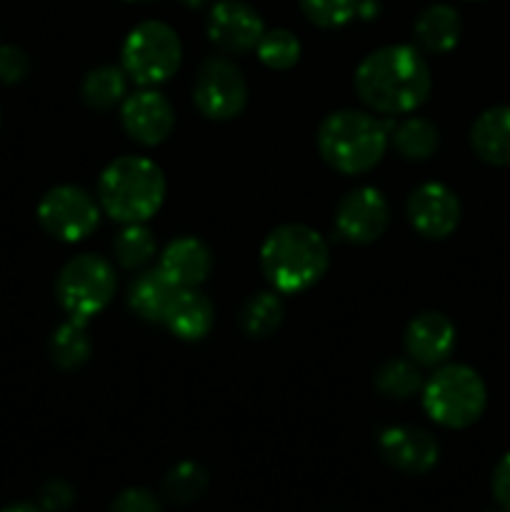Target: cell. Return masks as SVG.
Returning a JSON list of instances; mask_svg holds the SVG:
<instances>
[{
  "mask_svg": "<svg viewBox=\"0 0 510 512\" xmlns=\"http://www.w3.org/2000/svg\"><path fill=\"white\" fill-rule=\"evenodd\" d=\"M355 90L375 113H413L430 95V68L418 48L385 45L358 65Z\"/></svg>",
  "mask_w": 510,
  "mask_h": 512,
  "instance_id": "obj_1",
  "label": "cell"
},
{
  "mask_svg": "<svg viewBox=\"0 0 510 512\" xmlns=\"http://www.w3.org/2000/svg\"><path fill=\"white\" fill-rule=\"evenodd\" d=\"M330 263V248L318 230L300 223L278 225L260 248V265L278 293H303L318 283Z\"/></svg>",
  "mask_w": 510,
  "mask_h": 512,
  "instance_id": "obj_2",
  "label": "cell"
},
{
  "mask_svg": "<svg viewBox=\"0 0 510 512\" xmlns=\"http://www.w3.org/2000/svg\"><path fill=\"white\" fill-rule=\"evenodd\" d=\"M388 125L363 110H335L320 123L315 143L333 170L360 175L373 170L388 150Z\"/></svg>",
  "mask_w": 510,
  "mask_h": 512,
  "instance_id": "obj_3",
  "label": "cell"
},
{
  "mask_svg": "<svg viewBox=\"0 0 510 512\" xmlns=\"http://www.w3.org/2000/svg\"><path fill=\"white\" fill-rule=\"evenodd\" d=\"M165 200L163 170L140 155L115 158L98 180V203L118 223H145Z\"/></svg>",
  "mask_w": 510,
  "mask_h": 512,
  "instance_id": "obj_4",
  "label": "cell"
},
{
  "mask_svg": "<svg viewBox=\"0 0 510 512\" xmlns=\"http://www.w3.org/2000/svg\"><path fill=\"white\" fill-rule=\"evenodd\" d=\"M488 405L483 378L468 365H440L423 385V408L443 428H470Z\"/></svg>",
  "mask_w": 510,
  "mask_h": 512,
  "instance_id": "obj_5",
  "label": "cell"
},
{
  "mask_svg": "<svg viewBox=\"0 0 510 512\" xmlns=\"http://www.w3.org/2000/svg\"><path fill=\"white\" fill-rule=\"evenodd\" d=\"M180 58L183 45L178 33L160 20H145L125 38L120 68L143 88H155L178 73Z\"/></svg>",
  "mask_w": 510,
  "mask_h": 512,
  "instance_id": "obj_6",
  "label": "cell"
},
{
  "mask_svg": "<svg viewBox=\"0 0 510 512\" xmlns=\"http://www.w3.org/2000/svg\"><path fill=\"white\" fill-rule=\"evenodd\" d=\"M115 288H118V280H115L113 265L100 255L85 253L63 265L55 283V295H58L60 308L70 318L88 323L90 318L108 308Z\"/></svg>",
  "mask_w": 510,
  "mask_h": 512,
  "instance_id": "obj_7",
  "label": "cell"
},
{
  "mask_svg": "<svg viewBox=\"0 0 510 512\" xmlns=\"http://www.w3.org/2000/svg\"><path fill=\"white\" fill-rule=\"evenodd\" d=\"M195 108L210 120H233L248 105V83L238 65L225 55L203 60L193 85Z\"/></svg>",
  "mask_w": 510,
  "mask_h": 512,
  "instance_id": "obj_8",
  "label": "cell"
},
{
  "mask_svg": "<svg viewBox=\"0 0 510 512\" xmlns=\"http://www.w3.org/2000/svg\"><path fill=\"white\" fill-rule=\"evenodd\" d=\"M38 220L55 240L78 243L98 228L100 203L78 185H58L40 198Z\"/></svg>",
  "mask_w": 510,
  "mask_h": 512,
  "instance_id": "obj_9",
  "label": "cell"
},
{
  "mask_svg": "<svg viewBox=\"0 0 510 512\" xmlns=\"http://www.w3.org/2000/svg\"><path fill=\"white\" fill-rule=\"evenodd\" d=\"M390 205L375 188H355L345 195L335 210V228L340 238L355 245L375 243L388 230Z\"/></svg>",
  "mask_w": 510,
  "mask_h": 512,
  "instance_id": "obj_10",
  "label": "cell"
},
{
  "mask_svg": "<svg viewBox=\"0 0 510 512\" xmlns=\"http://www.w3.org/2000/svg\"><path fill=\"white\" fill-rule=\"evenodd\" d=\"M265 33L263 18L243 0H218L208 15V38L230 55L258 48Z\"/></svg>",
  "mask_w": 510,
  "mask_h": 512,
  "instance_id": "obj_11",
  "label": "cell"
},
{
  "mask_svg": "<svg viewBox=\"0 0 510 512\" xmlns=\"http://www.w3.org/2000/svg\"><path fill=\"white\" fill-rule=\"evenodd\" d=\"M408 220L423 238L443 240L458 228L460 223V200L448 185L423 183L410 193Z\"/></svg>",
  "mask_w": 510,
  "mask_h": 512,
  "instance_id": "obj_12",
  "label": "cell"
},
{
  "mask_svg": "<svg viewBox=\"0 0 510 512\" xmlns=\"http://www.w3.org/2000/svg\"><path fill=\"white\" fill-rule=\"evenodd\" d=\"M378 450L380 458L390 465V468L400 470V473L423 475L435 468L438 463V440L423 428H413V425H395V428H385L378 435Z\"/></svg>",
  "mask_w": 510,
  "mask_h": 512,
  "instance_id": "obj_13",
  "label": "cell"
},
{
  "mask_svg": "<svg viewBox=\"0 0 510 512\" xmlns=\"http://www.w3.org/2000/svg\"><path fill=\"white\" fill-rule=\"evenodd\" d=\"M120 120H123L125 133H128L135 143L160 145L163 140H168L170 133H173L175 113L173 105L168 103L165 95H160L158 90L153 88H143L123 100Z\"/></svg>",
  "mask_w": 510,
  "mask_h": 512,
  "instance_id": "obj_14",
  "label": "cell"
},
{
  "mask_svg": "<svg viewBox=\"0 0 510 512\" xmlns=\"http://www.w3.org/2000/svg\"><path fill=\"white\" fill-rule=\"evenodd\" d=\"M453 348L455 325L450 323L448 315L428 310L410 320L408 330H405V353L410 355L413 363L423 365V368H435L450 358Z\"/></svg>",
  "mask_w": 510,
  "mask_h": 512,
  "instance_id": "obj_15",
  "label": "cell"
},
{
  "mask_svg": "<svg viewBox=\"0 0 510 512\" xmlns=\"http://www.w3.org/2000/svg\"><path fill=\"white\" fill-rule=\"evenodd\" d=\"M160 270L173 280L178 288H200L208 280L213 268V255L208 245L198 238H178L160 255Z\"/></svg>",
  "mask_w": 510,
  "mask_h": 512,
  "instance_id": "obj_16",
  "label": "cell"
},
{
  "mask_svg": "<svg viewBox=\"0 0 510 512\" xmlns=\"http://www.w3.org/2000/svg\"><path fill=\"white\" fill-rule=\"evenodd\" d=\"M215 308L205 293L198 288H183L175 295L163 325L180 340H200L213 328Z\"/></svg>",
  "mask_w": 510,
  "mask_h": 512,
  "instance_id": "obj_17",
  "label": "cell"
},
{
  "mask_svg": "<svg viewBox=\"0 0 510 512\" xmlns=\"http://www.w3.org/2000/svg\"><path fill=\"white\" fill-rule=\"evenodd\" d=\"M180 290L183 288H178L160 268L143 270L130 283L128 303L138 318L148 320V323H163Z\"/></svg>",
  "mask_w": 510,
  "mask_h": 512,
  "instance_id": "obj_18",
  "label": "cell"
},
{
  "mask_svg": "<svg viewBox=\"0 0 510 512\" xmlns=\"http://www.w3.org/2000/svg\"><path fill=\"white\" fill-rule=\"evenodd\" d=\"M475 155L490 165H510V108L498 105L475 118L470 128Z\"/></svg>",
  "mask_w": 510,
  "mask_h": 512,
  "instance_id": "obj_19",
  "label": "cell"
},
{
  "mask_svg": "<svg viewBox=\"0 0 510 512\" xmlns=\"http://www.w3.org/2000/svg\"><path fill=\"white\" fill-rule=\"evenodd\" d=\"M415 43L420 45V50L425 53H448L458 45L460 33H463V23H460L458 10L450 8V5H430L423 13L418 15L413 25Z\"/></svg>",
  "mask_w": 510,
  "mask_h": 512,
  "instance_id": "obj_20",
  "label": "cell"
},
{
  "mask_svg": "<svg viewBox=\"0 0 510 512\" xmlns=\"http://www.w3.org/2000/svg\"><path fill=\"white\" fill-rule=\"evenodd\" d=\"M90 353H93V340L88 335V323L83 320L70 318L50 338V358L63 370H75L88 363Z\"/></svg>",
  "mask_w": 510,
  "mask_h": 512,
  "instance_id": "obj_21",
  "label": "cell"
},
{
  "mask_svg": "<svg viewBox=\"0 0 510 512\" xmlns=\"http://www.w3.org/2000/svg\"><path fill=\"white\" fill-rule=\"evenodd\" d=\"M125 90H128L125 70L115 68V65L93 68L83 78V85H80V95H83L85 105L93 110L115 108L120 100H125Z\"/></svg>",
  "mask_w": 510,
  "mask_h": 512,
  "instance_id": "obj_22",
  "label": "cell"
},
{
  "mask_svg": "<svg viewBox=\"0 0 510 512\" xmlns=\"http://www.w3.org/2000/svg\"><path fill=\"white\" fill-rule=\"evenodd\" d=\"M283 303L275 293H255L240 308V328L250 338H270L283 325Z\"/></svg>",
  "mask_w": 510,
  "mask_h": 512,
  "instance_id": "obj_23",
  "label": "cell"
},
{
  "mask_svg": "<svg viewBox=\"0 0 510 512\" xmlns=\"http://www.w3.org/2000/svg\"><path fill=\"white\" fill-rule=\"evenodd\" d=\"M425 385L420 365L405 358H390L375 370V388L395 400H408Z\"/></svg>",
  "mask_w": 510,
  "mask_h": 512,
  "instance_id": "obj_24",
  "label": "cell"
},
{
  "mask_svg": "<svg viewBox=\"0 0 510 512\" xmlns=\"http://www.w3.org/2000/svg\"><path fill=\"white\" fill-rule=\"evenodd\" d=\"M153 230L145 223H128L113 240V255L125 270H143L155 258Z\"/></svg>",
  "mask_w": 510,
  "mask_h": 512,
  "instance_id": "obj_25",
  "label": "cell"
},
{
  "mask_svg": "<svg viewBox=\"0 0 510 512\" xmlns=\"http://www.w3.org/2000/svg\"><path fill=\"white\" fill-rule=\"evenodd\" d=\"M393 148L408 160H428L440 145V133L428 118H408L393 130Z\"/></svg>",
  "mask_w": 510,
  "mask_h": 512,
  "instance_id": "obj_26",
  "label": "cell"
},
{
  "mask_svg": "<svg viewBox=\"0 0 510 512\" xmlns=\"http://www.w3.org/2000/svg\"><path fill=\"white\" fill-rule=\"evenodd\" d=\"M208 470L200 463H193V460H183V463L173 465L168 470L163 480L165 495H168L173 503L188 505L193 500H198L200 495L208 490Z\"/></svg>",
  "mask_w": 510,
  "mask_h": 512,
  "instance_id": "obj_27",
  "label": "cell"
},
{
  "mask_svg": "<svg viewBox=\"0 0 510 512\" xmlns=\"http://www.w3.org/2000/svg\"><path fill=\"white\" fill-rule=\"evenodd\" d=\"M255 53L265 68L288 70L300 60V40L285 28L265 30Z\"/></svg>",
  "mask_w": 510,
  "mask_h": 512,
  "instance_id": "obj_28",
  "label": "cell"
},
{
  "mask_svg": "<svg viewBox=\"0 0 510 512\" xmlns=\"http://www.w3.org/2000/svg\"><path fill=\"white\" fill-rule=\"evenodd\" d=\"M360 0H300L305 18L318 28H343L358 15Z\"/></svg>",
  "mask_w": 510,
  "mask_h": 512,
  "instance_id": "obj_29",
  "label": "cell"
},
{
  "mask_svg": "<svg viewBox=\"0 0 510 512\" xmlns=\"http://www.w3.org/2000/svg\"><path fill=\"white\" fill-rule=\"evenodd\" d=\"M30 60L18 45H0V83H20L28 75Z\"/></svg>",
  "mask_w": 510,
  "mask_h": 512,
  "instance_id": "obj_30",
  "label": "cell"
},
{
  "mask_svg": "<svg viewBox=\"0 0 510 512\" xmlns=\"http://www.w3.org/2000/svg\"><path fill=\"white\" fill-rule=\"evenodd\" d=\"M75 490L70 488L65 480H48V483L40 488L38 505L45 512H65L73 505Z\"/></svg>",
  "mask_w": 510,
  "mask_h": 512,
  "instance_id": "obj_31",
  "label": "cell"
},
{
  "mask_svg": "<svg viewBox=\"0 0 510 512\" xmlns=\"http://www.w3.org/2000/svg\"><path fill=\"white\" fill-rule=\"evenodd\" d=\"M110 512H160V503L150 490L128 488L113 500Z\"/></svg>",
  "mask_w": 510,
  "mask_h": 512,
  "instance_id": "obj_32",
  "label": "cell"
},
{
  "mask_svg": "<svg viewBox=\"0 0 510 512\" xmlns=\"http://www.w3.org/2000/svg\"><path fill=\"white\" fill-rule=\"evenodd\" d=\"M493 498L500 510L510 512V453L503 455L493 470Z\"/></svg>",
  "mask_w": 510,
  "mask_h": 512,
  "instance_id": "obj_33",
  "label": "cell"
},
{
  "mask_svg": "<svg viewBox=\"0 0 510 512\" xmlns=\"http://www.w3.org/2000/svg\"><path fill=\"white\" fill-rule=\"evenodd\" d=\"M0 512H45L40 505H30V503H13L8 508H3Z\"/></svg>",
  "mask_w": 510,
  "mask_h": 512,
  "instance_id": "obj_34",
  "label": "cell"
},
{
  "mask_svg": "<svg viewBox=\"0 0 510 512\" xmlns=\"http://www.w3.org/2000/svg\"><path fill=\"white\" fill-rule=\"evenodd\" d=\"M183 5H188V8H203V5H210L213 0H180Z\"/></svg>",
  "mask_w": 510,
  "mask_h": 512,
  "instance_id": "obj_35",
  "label": "cell"
},
{
  "mask_svg": "<svg viewBox=\"0 0 510 512\" xmlns=\"http://www.w3.org/2000/svg\"><path fill=\"white\" fill-rule=\"evenodd\" d=\"M133 3H145V0H133Z\"/></svg>",
  "mask_w": 510,
  "mask_h": 512,
  "instance_id": "obj_36",
  "label": "cell"
}]
</instances>
